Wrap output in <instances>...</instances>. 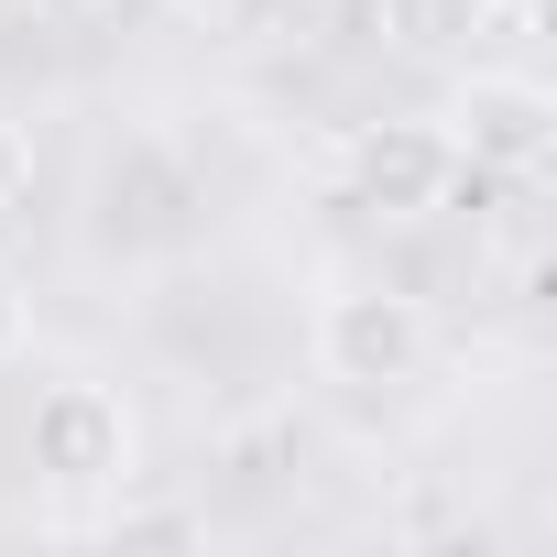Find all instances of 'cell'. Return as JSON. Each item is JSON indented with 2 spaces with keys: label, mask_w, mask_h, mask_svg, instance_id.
<instances>
[{
  "label": "cell",
  "mask_w": 557,
  "mask_h": 557,
  "mask_svg": "<svg viewBox=\"0 0 557 557\" xmlns=\"http://www.w3.org/2000/svg\"><path fill=\"white\" fill-rule=\"evenodd\" d=\"M307 350H318V372L339 394H394V383H416L437 361V318L405 285H329L318 318H307Z\"/></svg>",
  "instance_id": "obj_1"
},
{
  "label": "cell",
  "mask_w": 557,
  "mask_h": 557,
  "mask_svg": "<svg viewBox=\"0 0 557 557\" xmlns=\"http://www.w3.org/2000/svg\"><path fill=\"white\" fill-rule=\"evenodd\" d=\"M23 459H34L45 492H132L143 426H132V405H121L110 383L66 372V383L34 394V416H23Z\"/></svg>",
  "instance_id": "obj_2"
},
{
  "label": "cell",
  "mask_w": 557,
  "mask_h": 557,
  "mask_svg": "<svg viewBox=\"0 0 557 557\" xmlns=\"http://www.w3.org/2000/svg\"><path fill=\"white\" fill-rule=\"evenodd\" d=\"M339 186H350V208L405 230V219H437L470 186V164H459V143L437 121H350L339 132Z\"/></svg>",
  "instance_id": "obj_3"
},
{
  "label": "cell",
  "mask_w": 557,
  "mask_h": 557,
  "mask_svg": "<svg viewBox=\"0 0 557 557\" xmlns=\"http://www.w3.org/2000/svg\"><path fill=\"white\" fill-rule=\"evenodd\" d=\"M437 132L459 143V164H470V175L535 186V175H546V153H557V99H546V77H524V66H470Z\"/></svg>",
  "instance_id": "obj_4"
},
{
  "label": "cell",
  "mask_w": 557,
  "mask_h": 557,
  "mask_svg": "<svg viewBox=\"0 0 557 557\" xmlns=\"http://www.w3.org/2000/svg\"><path fill=\"white\" fill-rule=\"evenodd\" d=\"M394 55H470L492 34V0H372Z\"/></svg>",
  "instance_id": "obj_5"
},
{
  "label": "cell",
  "mask_w": 557,
  "mask_h": 557,
  "mask_svg": "<svg viewBox=\"0 0 557 557\" xmlns=\"http://www.w3.org/2000/svg\"><path fill=\"white\" fill-rule=\"evenodd\" d=\"M23 197H34V143H23V121H12V110H0V219H12Z\"/></svg>",
  "instance_id": "obj_6"
},
{
  "label": "cell",
  "mask_w": 557,
  "mask_h": 557,
  "mask_svg": "<svg viewBox=\"0 0 557 557\" xmlns=\"http://www.w3.org/2000/svg\"><path fill=\"white\" fill-rule=\"evenodd\" d=\"M175 12H197V23H230V12H251V0H175Z\"/></svg>",
  "instance_id": "obj_7"
},
{
  "label": "cell",
  "mask_w": 557,
  "mask_h": 557,
  "mask_svg": "<svg viewBox=\"0 0 557 557\" xmlns=\"http://www.w3.org/2000/svg\"><path fill=\"white\" fill-rule=\"evenodd\" d=\"M0 350H12V296H0Z\"/></svg>",
  "instance_id": "obj_8"
}]
</instances>
